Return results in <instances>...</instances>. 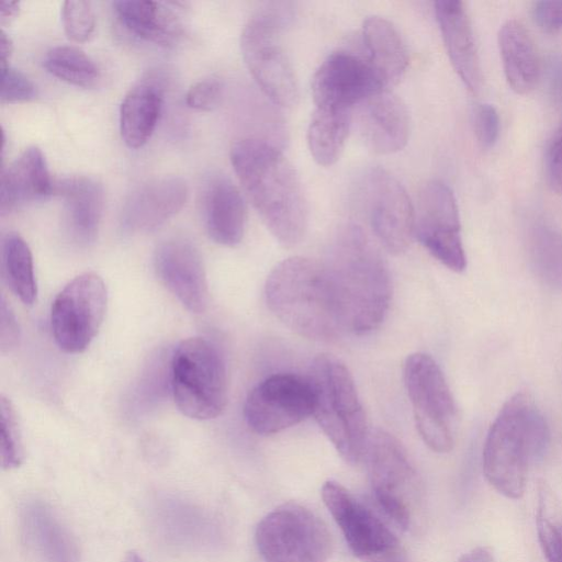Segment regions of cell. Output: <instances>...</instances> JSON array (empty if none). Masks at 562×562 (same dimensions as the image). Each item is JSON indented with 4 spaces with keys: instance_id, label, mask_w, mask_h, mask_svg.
<instances>
[{
    "instance_id": "ab89813d",
    "label": "cell",
    "mask_w": 562,
    "mask_h": 562,
    "mask_svg": "<svg viewBox=\"0 0 562 562\" xmlns=\"http://www.w3.org/2000/svg\"><path fill=\"white\" fill-rule=\"evenodd\" d=\"M546 171L551 189L558 194H562V126L549 145Z\"/></svg>"
},
{
    "instance_id": "83f0119b",
    "label": "cell",
    "mask_w": 562,
    "mask_h": 562,
    "mask_svg": "<svg viewBox=\"0 0 562 562\" xmlns=\"http://www.w3.org/2000/svg\"><path fill=\"white\" fill-rule=\"evenodd\" d=\"M161 108L162 90L155 82H139L125 94L120 106V131L128 147L139 148L148 142Z\"/></svg>"
},
{
    "instance_id": "6da1fadb",
    "label": "cell",
    "mask_w": 562,
    "mask_h": 562,
    "mask_svg": "<svg viewBox=\"0 0 562 562\" xmlns=\"http://www.w3.org/2000/svg\"><path fill=\"white\" fill-rule=\"evenodd\" d=\"M234 171L262 222L283 246L299 244L308 210L300 178L280 149L260 138H243L231 148Z\"/></svg>"
},
{
    "instance_id": "836d02e7",
    "label": "cell",
    "mask_w": 562,
    "mask_h": 562,
    "mask_svg": "<svg viewBox=\"0 0 562 562\" xmlns=\"http://www.w3.org/2000/svg\"><path fill=\"white\" fill-rule=\"evenodd\" d=\"M536 525L547 562H558L562 542V513L554 493L544 483L538 487Z\"/></svg>"
},
{
    "instance_id": "3957f363",
    "label": "cell",
    "mask_w": 562,
    "mask_h": 562,
    "mask_svg": "<svg viewBox=\"0 0 562 562\" xmlns=\"http://www.w3.org/2000/svg\"><path fill=\"white\" fill-rule=\"evenodd\" d=\"M265 297L272 314L300 336L329 341L342 331L325 263L300 256L282 260L267 278Z\"/></svg>"
},
{
    "instance_id": "7c38bea8",
    "label": "cell",
    "mask_w": 562,
    "mask_h": 562,
    "mask_svg": "<svg viewBox=\"0 0 562 562\" xmlns=\"http://www.w3.org/2000/svg\"><path fill=\"white\" fill-rule=\"evenodd\" d=\"M108 293L95 272L77 276L56 295L50 310L52 333L67 353L85 351L103 322Z\"/></svg>"
},
{
    "instance_id": "44dd1931",
    "label": "cell",
    "mask_w": 562,
    "mask_h": 562,
    "mask_svg": "<svg viewBox=\"0 0 562 562\" xmlns=\"http://www.w3.org/2000/svg\"><path fill=\"white\" fill-rule=\"evenodd\" d=\"M54 192L63 201L65 225L70 238L83 246L93 243L104 206L102 184L89 176H70L54 183Z\"/></svg>"
},
{
    "instance_id": "ffe728a7",
    "label": "cell",
    "mask_w": 562,
    "mask_h": 562,
    "mask_svg": "<svg viewBox=\"0 0 562 562\" xmlns=\"http://www.w3.org/2000/svg\"><path fill=\"white\" fill-rule=\"evenodd\" d=\"M435 13L447 54L456 72L470 92L479 93L483 77L471 21L464 3L458 0L436 1Z\"/></svg>"
},
{
    "instance_id": "7a4b0ae2",
    "label": "cell",
    "mask_w": 562,
    "mask_h": 562,
    "mask_svg": "<svg viewBox=\"0 0 562 562\" xmlns=\"http://www.w3.org/2000/svg\"><path fill=\"white\" fill-rule=\"evenodd\" d=\"M342 330L366 335L375 330L389 311L392 283L379 248L358 225L336 237L325 263Z\"/></svg>"
},
{
    "instance_id": "4316f807",
    "label": "cell",
    "mask_w": 562,
    "mask_h": 562,
    "mask_svg": "<svg viewBox=\"0 0 562 562\" xmlns=\"http://www.w3.org/2000/svg\"><path fill=\"white\" fill-rule=\"evenodd\" d=\"M122 24L136 36L160 46L175 45L182 35V24L165 3L144 0L113 2Z\"/></svg>"
},
{
    "instance_id": "b9f144b4",
    "label": "cell",
    "mask_w": 562,
    "mask_h": 562,
    "mask_svg": "<svg viewBox=\"0 0 562 562\" xmlns=\"http://www.w3.org/2000/svg\"><path fill=\"white\" fill-rule=\"evenodd\" d=\"M533 18L544 31L562 29V1H539L533 7Z\"/></svg>"
},
{
    "instance_id": "9c48e42d",
    "label": "cell",
    "mask_w": 562,
    "mask_h": 562,
    "mask_svg": "<svg viewBox=\"0 0 562 562\" xmlns=\"http://www.w3.org/2000/svg\"><path fill=\"white\" fill-rule=\"evenodd\" d=\"M255 543L265 562H326L333 551L326 524L293 502L276 507L258 522Z\"/></svg>"
},
{
    "instance_id": "7dc6e473",
    "label": "cell",
    "mask_w": 562,
    "mask_h": 562,
    "mask_svg": "<svg viewBox=\"0 0 562 562\" xmlns=\"http://www.w3.org/2000/svg\"><path fill=\"white\" fill-rule=\"evenodd\" d=\"M558 562H562V542H561L560 555H559V561Z\"/></svg>"
},
{
    "instance_id": "5b68a950",
    "label": "cell",
    "mask_w": 562,
    "mask_h": 562,
    "mask_svg": "<svg viewBox=\"0 0 562 562\" xmlns=\"http://www.w3.org/2000/svg\"><path fill=\"white\" fill-rule=\"evenodd\" d=\"M307 380L313 393V416L339 456L349 464L364 457L370 431L353 378L330 353L314 358Z\"/></svg>"
},
{
    "instance_id": "2e32d148",
    "label": "cell",
    "mask_w": 562,
    "mask_h": 562,
    "mask_svg": "<svg viewBox=\"0 0 562 562\" xmlns=\"http://www.w3.org/2000/svg\"><path fill=\"white\" fill-rule=\"evenodd\" d=\"M383 90L387 89L367 57L348 50L329 54L312 79L316 108L351 111Z\"/></svg>"
},
{
    "instance_id": "60d3db41",
    "label": "cell",
    "mask_w": 562,
    "mask_h": 562,
    "mask_svg": "<svg viewBox=\"0 0 562 562\" xmlns=\"http://www.w3.org/2000/svg\"><path fill=\"white\" fill-rule=\"evenodd\" d=\"M1 325H0V347L1 351H10L15 348L20 339V328L15 315L5 299L1 297Z\"/></svg>"
},
{
    "instance_id": "d590c367",
    "label": "cell",
    "mask_w": 562,
    "mask_h": 562,
    "mask_svg": "<svg viewBox=\"0 0 562 562\" xmlns=\"http://www.w3.org/2000/svg\"><path fill=\"white\" fill-rule=\"evenodd\" d=\"M61 20L67 36L75 42H86L93 34L95 14L90 1H65L61 8Z\"/></svg>"
},
{
    "instance_id": "f6af8a7d",
    "label": "cell",
    "mask_w": 562,
    "mask_h": 562,
    "mask_svg": "<svg viewBox=\"0 0 562 562\" xmlns=\"http://www.w3.org/2000/svg\"><path fill=\"white\" fill-rule=\"evenodd\" d=\"M13 52V43L10 36L3 31H0V61L1 66L8 65V60Z\"/></svg>"
},
{
    "instance_id": "1f68e13d",
    "label": "cell",
    "mask_w": 562,
    "mask_h": 562,
    "mask_svg": "<svg viewBox=\"0 0 562 562\" xmlns=\"http://www.w3.org/2000/svg\"><path fill=\"white\" fill-rule=\"evenodd\" d=\"M2 272L11 291L26 305L34 304L37 285L33 257L26 241L16 233H8L1 243Z\"/></svg>"
},
{
    "instance_id": "f546056e",
    "label": "cell",
    "mask_w": 562,
    "mask_h": 562,
    "mask_svg": "<svg viewBox=\"0 0 562 562\" xmlns=\"http://www.w3.org/2000/svg\"><path fill=\"white\" fill-rule=\"evenodd\" d=\"M351 111L316 108L307 128V146L313 159L324 167L340 157L351 126Z\"/></svg>"
},
{
    "instance_id": "5bb4252c",
    "label": "cell",
    "mask_w": 562,
    "mask_h": 562,
    "mask_svg": "<svg viewBox=\"0 0 562 562\" xmlns=\"http://www.w3.org/2000/svg\"><path fill=\"white\" fill-rule=\"evenodd\" d=\"M414 237L448 269L454 272L465 269L457 201L451 189L440 180L427 182L419 193Z\"/></svg>"
},
{
    "instance_id": "52a82bcc",
    "label": "cell",
    "mask_w": 562,
    "mask_h": 562,
    "mask_svg": "<svg viewBox=\"0 0 562 562\" xmlns=\"http://www.w3.org/2000/svg\"><path fill=\"white\" fill-rule=\"evenodd\" d=\"M366 460L373 497L402 529L415 526L423 510V487L405 448L392 434L370 431Z\"/></svg>"
},
{
    "instance_id": "8fae6325",
    "label": "cell",
    "mask_w": 562,
    "mask_h": 562,
    "mask_svg": "<svg viewBox=\"0 0 562 562\" xmlns=\"http://www.w3.org/2000/svg\"><path fill=\"white\" fill-rule=\"evenodd\" d=\"M322 498L349 549L361 561L408 562L393 531L340 483L326 481Z\"/></svg>"
},
{
    "instance_id": "8992f818",
    "label": "cell",
    "mask_w": 562,
    "mask_h": 562,
    "mask_svg": "<svg viewBox=\"0 0 562 562\" xmlns=\"http://www.w3.org/2000/svg\"><path fill=\"white\" fill-rule=\"evenodd\" d=\"M292 19L291 3H267L248 20L240 36L243 58L258 87L274 104L286 108L299 99L297 80L281 43Z\"/></svg>"
},
{
    "instance_id": "8d00e7d4",
    "label": "cell",
    "mask_w": 562,
    "mask_h": 562,
    "mask_svg": "<svg viewBox=\"0 0 562 562\" xmlns=\"http://www.w3.org/2000/svg\"><path fill=\"white\" fill-rule=\"evenodd\" d=\"M1 103L26 102L37 94L35 85L9 64L1 66Z\"/></svg>"
},
{
    "instance_id": "e575fe53",
    "label": "cell",
    "mask_w": 562,
    "mask_h": 562,
    "mask_svg": "<svg viewBox=\"0 0 562 562\" xmlns=\"http://www.w3.org/2000/svg\"><path fill=\"white\" fill-rule=\"evenodd\" d=\"M0 416H1V467L3 470H12L23 461V445L21 430L15 409L4 395L0 398Z\"/></svg>"
},
{
    "instance_id": "d4e9b609",
    "label": "cell",
    "mask_w": 562,
    "mask_h": 562,
    "mask_svg": "<svg viewBox=\"0 0 562 562\" xmlns=\"http://www.w3.org/2000/svg\"><path fill=\"white\" fill-rule=\"evenodd\" d=\"M498 48L508 86L527 94L540 77V60L528 30L517 20L506 21L498 32Z\"/></svg>"
},
{
    "instance_id": "ba28073f",
    "label": "cell",
    "mask_w": 562,
    "mask_h": 562,
    "mask_svg": "<svg viewBox=\"0 0 562 562\" xmlns=\"http://www.w3.org/2000/svg\"><path fill=\"white\" fill-rule=\"evenodd\" d=\"M171 392L178 409L192 419L221 415L227 402L225 362L203 337L181 341L171 359Z\"/></svg>"
},
{
    "instance_id": "4fadbf2b",
    "label": "cell",
    "mask_w": 562,
    "mask_h": 562,
    "mask_svg": "<svg viewBox=\"0 0 562 562\" xmlns=\"http://www.w3.org/2000/svg\"><path fill=\"white\" fill-rule=\"evenodd\" d=\"M313 414V393L307 378L276 373L247 395L244 417L258 435L269 436L300 424Z\"/></svg>"
},
{
    "instance_id": "ac0fdd59",
    "label": "cell",
    "mask_w": 562,
    "mask_h": 562,
    "mask_svg": "<svg viewBox=\"0 0 562 562\" xmlns=\"http://www.w3.org/2000/svg\"><path fill=\"white\" fill-rule=\"evenodd\" d=\"M357 125L364 145L379 155L402 150L411 131L405 103L389 90L380 91L359 104Z\"/></svg>"
},
{
    "instance_id": "d6986e66",
    "label": "cell",
    "mask_w": 562,
    "mask_h": 562,
    "mask_svg": "<svg viewBox=\"0 0 562 562\" xmlns=\"http://www.w3.org/2000/svg\"><path fill=\"white\" fill-rule=\"evenodd\" d=\"M188 194V184L180 177L151 179L128 196L123 207V225L132 232L153 231L183 207Z\"/></svg>"
},
{
    "instance_id": "7bdbcfd3",
    "label": "cell",
    "mask_w": 562,
    "mask_h": 562,
    "mask_svg": "<svg viewBox=\"0 0 562 562\" xmlns=\"http://www.w3.org/2000/svg\"><path fill=\"white\" fill-rule=\"evenodd\" d=\"M457 562H495V559L488 547L480 546L463 553Z\"/></svg>"
},
{
    "instance_id": "7402d4cb",
    "label": "cell",
    "mask_w": 562,
    "mask_h": 562,
    "mask_svg": "<svg viewBox=\"0 0 562 562\" xmlns=\"http://www.w3.org/2000/svg\"><path fill=\"white\" fill-rule=\"evenodd\" d=\"M54 192L45 156L38 147L26 148L5 169L0 180V212L10 213Z\"/></svg>"
},
{
    "instance_id": "9a60e30c",
    "label": "cell",
    "mask_w": 562,
    "mask_h": 562,
    "mask_svg": "<svg viewBox=\"0 0 562 562\" xmlns=\"http://www.w3.org/2000/svg\"><path fill=\"white\" fill-rule=\"evenodd\" d=\"M361 193L378 240L389 252H404L415 227V209L404 187L386 170L373 168L364 177Z\"/></svg>"
},
{
    "instance_id": "ee69618b",
    "label": "cell",
    "mask_w": 562,
    "mask_h": 562,
    "mask_svg": "<svg viewBox=\"0 0 562 562\" xmlns=\"http://www.w3.org/2000/svg\"><path fill=\"white\" fill-rule=\"evenodd\" d=\"M20 12V2L2 1L0 5V23L1 25L12 22Z\"/></svg>"
},
{
    "instance_id": "d6a6232c",
    "label": "cell",
    "mask_w": 562,
    "mask_h": 562,
    "mask_svg": "<svg viewBox=\"0 0 562 562\" xmlns=\"http://www.w3.org/2000/svg\"><path fill=\"white\" fill-rule=\"evenodd\" d=\"M43 64L49 74L74 86L90 88L100 80V70L95 63L76 46L52 47Z\"/></svg>"
},
{
    "instance_id": "bcb514c9",
    "label": "cell",
    "mask_w": 562,
    "mask_h": 562,
    "mask_svg": "<svg viewBox=\"0 0 562 562\" xmlns=\"http://www.w3.org/2000/svg\"><path fill=\"white\" fill-rule=\"evenodd\" d=\"M123 562H145L143 558L135 551H130Z\"/></svg>"
},
{
    "instance_id": "f35d334b",
    "label": "cell",
    "mask_w": 562,
    "mask_h": 562,
    "mask_svg": "<svg viewBox=\"0 0 562 562\" xmlns=\"http://www.w3.org/2000/svg\"><path fill=\"white\" fill-rule=\"evenodd\" d=\"M474 133L480 145L488 149L494 146L499 134V116L492 104L483 103L473 112Z\"/></svg>"
},
{
    "instance_id": "cb8c5ba5",
    "label": "cell",
    "mask_w": 562,
    "mask_h": 562,
    "mask_svg": "<svg viewBox=\"0 0 562 562\" xmlns=\"http://www.w3.org/2000/svg\"><path fill=\"white\" fill-rule=\"evenodd\" d=\"M204 222L209 236L223 246L240 243L245 232L246 207L236 186L226 177L207 184L203 198Z\"/></svg>"
},
{
    "instance_id": "603a6c76",
    "label": "cell",
    "mask_w": 562,
    "mask_h": 562,
    "mask_svg": "<svg viewBox=\"0 0 562 562\" xmlns=\"http://www.w3.org/2000/svg\"><path fill=\"white\" fill-rule=\"evenodd\" d=\"M22 526L41 562H79L77 542L46 503L33 499L22 508Z\"/></svg>"
},
{
    "instance_id": "74e56055",
    "label": "cell",
    "mask_w": 562,
    "mask_h": 562,
    "mask_svg": "<svg viewBox=\"0 0 562 562\" xmlns=\"http://www.w3.org/2000/svg\"><path fill=\"white\" fill-rule=\"evenodd\" d=\"M223 94V83L214 76L203 78L193 83L187 94L189 108L200 111H211L217 106Z\"/></svg>"
},
{
    "instance_id": "484cf974",
    "label": "cell",
    "mask_w": 562,
    "mask_h": 562,
    "mask_svg": "<svg viewBox=\"0 0 562 562\" xmlns=\"http://www.w3.org/2000/svg\"><path fill=\"white\" fill-rule=\"evenodd\" d=\"M366 57L386 89L396 85L408 66V50L397 29L386 19L369 16L362 25Z\"/></svg>"
},
{
    "instance_id": "4dcf8cb0",
    "label": "cell",
    "mask_w": 562,
    "mask_h": 562,
    "mask_svg": "<svg viewBox=\"0 0 562 562\" xmlns=\"http://www.w3.org/2000/svg\"><path fill=\"white\" fill-rule=\"evenodd\" d=\"M527 252L537 278L548 288L562 290V233L533 224L527 235Z\"/></svg>"
},
{
    "instance_id": "f1b7e54d",
    "label": "cell",
    "mask_w": 562,
    "mask_h": 562,
    "mask_svg": "<svg viewBox=\"0 0 562 562\" xmlns=\"http://www.w3.org/2000/svg\"><path fill=\"white\" fill-rule=\"evenodd\" d=\"M155 510L158 528L175 546L201 549L211 543L213 524L201 508L181 499L165 498Z\"/></svg>"
},
{
    "instance_id": "277c9868",
    "label": "cell",
    "mask_w": 562,
    "mask_h": 562,
    "mask_svg": "<svg viewBox=\"0 0 562 562\" xmlns=\"http://www.w3.org/2000/svg\"><path fill=\"white\" fill-rule=\"evenodd\" d=\"M548 424L526 393L512 396L501 408L485 438L482 467L487 482L502 495L519 499L528 463L548 449Z\"/></svg>"
},
{
    "instance_id": "e0dca14e",
    "label": "cell",
    "mask_w": 562,
    "mask_h": 562,
    "mask_svg": "<svg viewBox=\"0 0 562 562\" xmlns=\"http://www.w3.org/2000/svg\"><path fill=\"white\" fill-rule=\"evenodd\" d=\"M156 273L166 288L190 312L202 313L209 301L206 273L201 254L183 238H169L155 251Z\"/></svg>"
},
{
    "instance_id": "30bf717a",
    "label": "cell",
    "mask_w": 562,
    "mask_h": 562,
    "mask_svg": "<svg viewBox=\"0 0 562 562\" xmlns=\"http://www.w3.org/2000/svg\"><path fill=\"white\" fill-rule=\"evenodd\" d=\"M404 385L416 428L437 453L453 448L457 406L438 363L426 353L409 355L403 367Z\"/></svg>"
}]
</instances>
